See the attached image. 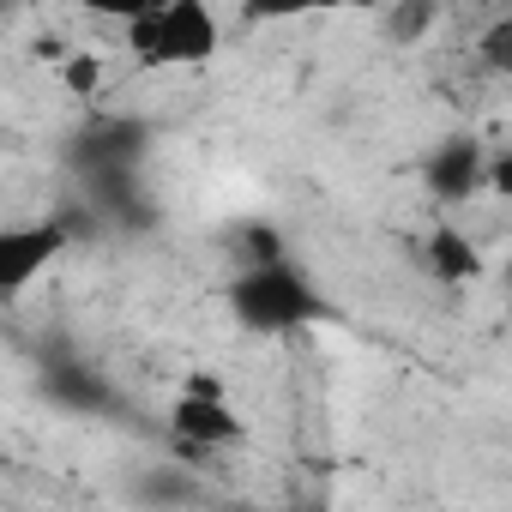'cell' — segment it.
<instances>
[{"instance_id": "1", "label": "cell", "mask_w": 512, "mask_h": 512, "mask_svg": "<svg viewBox=\"0 0 512 512\" xmlns=\"http://www.w3.org/2000/svg\"><path fill=\"white\" fill-rule=\"evenodd\" d=\"M223 49V19L205 0H157L127 13V55L145 73H193Z\"/></svg>"}, {"instance_id": "7", "label": "cell", "mask_w": 512, "mask_h": 512, "mask_svg": "<svg viewBox=\"0 0 512 512\" xmlns=\"http://www.w3.org/2000/svg\"><path fill=\"white\" fill-rule=\"evenodd\" d=\"M55 67H61V85H67L73 97H91V91L103 85V55H97V49H67Z\"/></svg>"}, {"instance_id": "9", "label": "cell", "mask_w": 512, "mask_h": 512, "mask_svg": "<svg viewBox=\"0 0 512 512\" xmlns=\"http://www.w3.org/2000/svg\"><path fill=\"white\" fill-rule=\"evenodd\" d=\"M440 25V13L434 7H398V13H386L380 19V31L392 37V43H404V49H416L422 43V31H434Z\"/></svg>"}, {"instance_id": "8", "label": "cell", "mask_w": 512, "mask_h": 512, "mask_svg": "<svg viewBox=\"0 0 512 512\" xmlns=\"http://www.w3.org/2000/svg\"><path fill=\"white\" fill-rule=\"evenodd\" d=\"M476 61H482L488 73L512 79V13H500V19L482 31V43H476Z\"/></svg>"}, {"instance_id": "4", "label": "cell", "mask_w": 512, "mask_h": 512, "mask_svg": "<svg viewBox=\"0 0 512 512\" xmlns=\"http://www.w3.org/2000/svg\"><path fill=\"white\" fill-rule=\"evenodd\" d=\"M73 247V229L61 217H37V223H13L0 235V296L19 302L37 290V278Z\"/></svg>"}, {"instance_id": "2", "label": "cell", "mask_w": 512, "mask_h": 512, "mask_svg": "<svg viewBox=\"0 0 512 512\" xmlns=\"http://www.w3.org/2000/svg\"><path fill=\"white\" fill-rule=\"evenodd\" d=\"M229 308L247 332H296L314 320V290L290 272V266H247L235 284H229Z\"/></svg>"}, {"instance_id": "5", "label": "cell", "mask_w": 512, "mask_h": 512, "mask_svg": "<svg viewBox=\"0 0 512 512\" xmlns=\"http://www.w3.org/2000/svg\"><path fill=\"white\" fill-rule=\"evenodd\" d=\"M416 260H422L428 278H440V284H452V290H464V284H476V278L488 272L482 247H476L464 229H452V223H434V229L416 235Z\"/></svg>"}, {"instance_id": "6", "label": "cell", "mask_w": 512, "mask_h": 512, "mask_svg": "<svg viewBox=\"0 0 512 512\" xmlns=\"http://www.w3.org/2000/svg\"><path fill=\"white\" fill-rule=\"evenodd\" d=\"M428 187H434L446 205L488 193V151H482L476 139H452V145H440L434 163H428Z\"/></svg>"}, {"instance_id": "3", "label": "cell", "mask_w": 512, "mask_h": 512, "mask_svg": "<svg viewBox=\"0 0 512 512\" xmlns=\"http://www.w3.org/2000/svg\"><path fill=\"white\" fill-rule=\"evenodd\" d=\"M163 428H169V440L187 458H223V452H241L253 440V428L235 410V398H193V392H169Z\"/></svg>"}, {"instance_id": "10", "label": "cell", "mask_w": 512, "mask_h": 512, "mask_svg": "<svg viewBox=\"0 0 512 512\" xmlns=\"http://www.w3.org/2000/svg\"><path fill=\"white\" fill-rule=\"evenodd\" d=\"M488 193L494 199H512V145L488 151Z\"/></svg>"}]
</instances>
